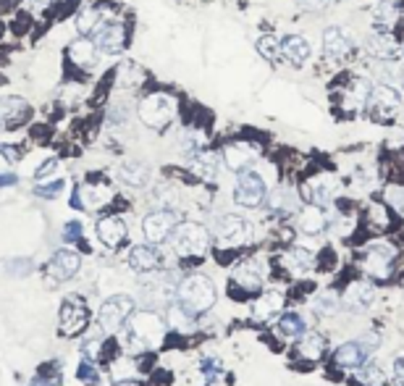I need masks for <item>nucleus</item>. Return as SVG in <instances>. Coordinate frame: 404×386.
Masks as SVG:
<instances>
[{
    "label": "nucleus",
    "instance_id": "0eeeda50",
    "mask_svg": "<svg viewBox=\"0 0 404 386\" xmlns=\"http://www.w3.org/2000/svg\"><path fill=\"white\" fill-rule=\"evenodd\" d=\"M131 313H134V300L129 294H113L111 300H105V305L100 308L97 321H100V326L105 331H119L129 321Z\"/></svg>",
    "mask_w": 404,
    "mask_h": 386
},
{
    "label": "nucleus",
    "instance_id": "393cba45",
    "mask_svg": "<svg viewBox=\"0 0 404 386\" xmlns=\"http://www.w3.org/2000/svg\"><path fill=\"white\" fill-rule=\"evenodd\" d=\"M0 105H3V119H6V124H9L11 129L29 119V103L21 100V97H3Z\"/></svg>",
    "mask_w": 404,
    "mask_h": 386
},
{
    "label": "nucleus",
    "instance_id": "72a5a7b5",
    "mask_svg": "<svg viewBox=\"0 0 404 386\" xmlns=\"http://www.w3.org/2000/svg\"><path fill=\"white\" fill-rule=\"evenodd\" d=\"M278 334L284 336V339L302 336L305 334V321H302L297 313H286V316H281V321H278Z\"/></svg>",
    "mask_w": 404,
    "mask_h": 386
},
{
    "label": "nucleus",
    "instance_id": "2f4dec72",
    "mask_svg": "<svg viewBox=\"0 0 404 386\" xmlns=\"http://www.w3.org/2000/svg\"><path fill=\"white\" fill-rule=\"evenodd\" d=\"M103 26V11L100 9H87L77 16V29L82 35H97V29Z\"/></svg>",
    "mask_w": 404,
    "mask_h": 386
},
{
    "label": "nucleus",
    "instance_id": "bb28decb",
    "mask_svg": "<svg viewBox=\"0 0 404 386\" xmlns=\"http://www.w3.org/2000/svg\"><path fill=\"white\" fill-rule=\"evenodd\" d=\"M234 282L239 284L241 289H247V292H258L263 286V274H260V268L255 263H241L234 271Z\"/></svg>",
    "mask_w": 404,
    "mask_h": 386
},
{
    "label": "nucleus",
    "instance_id": "c85d7f7f",
    "mask_svg": "<svg viewBox=\"0 0 404 386\" xmlns=\"http://www.w3.org/2000/svg\"><path fill=\"white\" fill-rule=\"evenodd\" d=\"M69 58L82 66V69H89L97 58V48L95 43H89V40H77V43L69 45Z\"/></svg>",
    "mask_w": 404,
    "mask_h": 386
},
{
    "label": "nucleus",
    "instance_id": "412c9836",
    "mask_svg": "<svg viewBox=\"0 0 404 386\" xmlns=\"http://www.w3.org/2000/svg\"><path fill=\"white\" fill-rule=\"evenodd\" d=\"M255 161V150H250L247 145H229L224 150V163L231 171H241V168H250Z\"/></svg>",
    "mask_w": 404,
    "mask_h": 386
},
{
    "label": "nucleus",
    "instance_id": "6ab92c4d",
    "mask_svg": "<svg viewBox=\"0 0 404 386\" xmlns=\"http://www.w3.org/2000/svg\"><path fill=\"white\" fill-rule=\"evenodd\" d=\"M365 355H368V350L362 342H346L334 352V360L342 368H360L365 363Z\"/></svg>",
    "mask_w": 404,
    "mask_h": 386
},
{
    "label": "nucleus",
    "instance_id": "de8ad7c7",
    "mask_svg": "<svg viewBox=\"0 0 404 386\" xmlns=\"http://www.w3.org/2000/svg\"><path fill=\"white\" fill-rule=\"evenodd\" d=\"M394 381L399 386H404V358H399V360L394 363Z\"/></svg>",
    "mask_w": 404,
    "mask_h": 386
},
{
    "label": "nucleus",
    "instance_id": "09e8293b",
    "mask_svg": "<svg viewBox=\"0 0 404 386\" xmlns=\"http://www.w3.org/2000/svg\"><path fill=\"white\" fill-rule=\"evenodd\" d=\"M97 352H100V344H97V342H87V344H84L87 360H92V358H97Z\"/></svg>",
    "mask_w": 404,
    "mask_h": 386
},
{
    "label": "nucleus",
    "instance_id": "f3484780",
    "mask_svg": "<svg viewBox=\"0 0 404 386\" xmlns=\"http://www.w3.org/2000/svg\"><path fill=\"white\" fill-rule=\"evenodd\" d=\"M281 55H284L289 63H294V66H302V63H307L310 55H312L310 40H305L302 35L284 37V40H281Z\"/></svg>",
    "mask_w": 404,
    "mask_h": 386
},
{
    "label": "nucleus",
    "instance_id": "2eb2a0df",
    "mask_svg": "<svg viewBox=\"0 0 404 386\" xmlns=\"http://www.w3.org/2000/svg\"><path fill=\"white\" fill-rule=\"evenodd\" d=\"M129 266L137 274H150V271H158V268L163 266V255L155 247H150V245H137L129 252Z\"/></svg>",
    "mask_w": 404,
    "mask_h": 386
},
{
    "label": "nucleus",
    "instance_id": "e433bc0d",
    "mask_svg": "<svg viewBox=\"0 0 404 386\" xmlns=\"http://www.w3.org/2000/svg\"><path fill=\"white\" fill-rule=\"evenodd\" d=\"M357 376H360L362 384H368V386H383L386 384V376H383V370H381L376 363H362Z\"/></svg>",
    "mask_w": 404,
    "mask_h": 386
},
{
    "label": "nucleus",
    "instance_id": "aec40b11",
    "mask_svg": "<svg viewBox=\"0 0 404 386\" xmlns=\"http://www.w3.org/2000/svg\"><path fill=\"white\" fill-rule=\"evenodd\" d=\"M284 308H286L284 294L275 292V289H268V292L255 302V318H258V321H271V318H275Z\"/></svg>",
    "mask_w": 404,
    "mask_h": 386
},
{
    "label": "nucleus",
    "instance_id": "f03ea898",
    "mask_svg": "<svg viewBox=\"0 0 404 386\" xmlns=\"http://www.w3.org/2000/svg\"><path fill=\"white\" fill-rule=\"evenodd\" d=\"M126 328H129V339L134 347L139 350H155L160 347L165 336V321L155 310H139V313H131L129 321H126Z\"/></svg>",
    "mask_w": 404,
    "mask_h": 386
},
{
    "label": "nucleus",
    "instance_id": "c756f323",
    "mask_svg": "<svg viewBox=\"0 0 404 386\" xmlns=\"http://www.w3.org/2000/svg\"><path fill=\"white\" fill-rule=\"evenodd\" d=\"M373 297H376L373 286H370V284L357 282V284H352V286L346 289L344 302L349 305V308H354V310H365V308L370 305V302H373Z\"/></svg>",
    "mask_w": 404,
    "mask_h": 386
},
{
    "label": "nucleus",
    "instance_id": "cd10ccee",
    "mask_svg": "<svg viewBox=\"0 0 404 386\" xmlns=\"http://www.w3.org/2000/svg\"><path fill=\"white\" fill-rule=\"evenodd\" d=\"M297 350H300V355L302 358H307V360H320L323 352H326V339L320 334H315V331H307V334L300 336Z\"/></svg>",
    "mask_w": 404,
    "mask_h": 386
},
{
    "label": "nucleus",
    "instance_id": "f8f14e48",
    "mask_svg": "<svg viewBox=\"0 0 404 386\" xmlns=\"http://www.w3.org/2000/svg\"><path fill=\"white\" fill-rule=\"evenodd\" d=\"M95 45H97V50L105 53V55H116V53L126 45V29H124V24H119V21L103 24L97 29Z\"/></svg>",
    "mask_w": 404,
    "mask_h": 386
},
{
    "label": "nucleus",
    "instance_id": "c03bdc74",
    "mask_svg": "<svg viewBox=\"0 0 404 386\" xmlns=\"http://www.w3.org/2000/svg\"><path fill=\"white\" fill-rule=\"evenodd\" d=\"M0 155H3L9 163H16L18 158H21V153H18L16 147H9V145H0Z\"/></svg>",
    "mask_w": 404,
    "mask_h": 386
},
{
    "label": "nucleus",
    "instance_id": "3c124183",
    "mask_svg": "<svg viewBox=\"0 0 404 386\" xmlns=\"http://www.w3.org/2000/svg\"><path fill=\"white\" fill-rule=\"evenodd\" d=\"M0 32H3V26H0Z\"/></svg>",
    "mask_w": 404,
    "mask_h": 386
},
{
    "label": "nucleus",
    "instance_id": "1a4fd4ad",
    "mask_svg": "<svg viewBox=\"0 0 404 386\" xmlns=\"http://www.w3.org/2000/svg\"><path fill=\"white\" fill-rule=\"evenodd\" d=\"M368 108L373 116L378 119H391L399 108H402V95L396 92L394 85H378L370 90Z\"/></svg>",
    "mask_w": 404,
    "mask_h": 386
},
{
    "label": "nucleus",
    "instance_id": "423d86ee",
    "mask_svg": "<svg viewBox=\"0 0 404 386\" xmlns=\"http://www.w3.org/2000/svg\"><path fill=\"white\" fill-rule=\"evenodd\" d=\"M215 237L221 242V247H239L244 242H250L252 237V223L241 215H221L218 226H215Z\"/></svg>",
    "mask_w": 404,
    "mask_h": 386
},
{
    "label": "nucleus",
    "instance_id": "4c0bfd02",
    "mask_svg": "<svg viewBox=\"0 0 404 386\" xmlns=\"http://www.w3.org/2000/svg\"><path fill=\"white\" fill-rule=\"evenodd\" d=\"M192 321H195V316H192V313H187V310L181 308L179 302H176V305H171V310H168V321H165V323H168V326H173V328H184V331H187V328H192Z\"/></svg>",
    "mask_w": 404,
    "mask_h": 386
},
{
    "label": "nucleus",
    "instance_id": "a211bd4d",
    "mask_svg": "<svg viewBox=\"0 0 404 386\" xmlns=\"http://www.w3.org/2000/svg\"><path fill=\"white\" fill-rule=\"evenodd\" d=\"M326 226H328V215H326V210H323V205L310 203V205L300 213V229L305 234H310V237L326 232Z\"/></svg>",
    "mask_w": 404,
    "mask_h": 386
},
{
    "label": "nucleus",
    "instance_id": "4468645a",
    "mask_svg": "<svg viewBox=\"0 0 404 386\" xmlns=\"http://www.w3.org/2000/svg\"><path fill=\"white\" fill-rule=\"evenodd\" d=\"M323 50H326L328 58H334V60L346 58V55L352 53V37L346 35L344 29L331 26V29L323 32Z\"/></svg>",
    "mask_w": 404,
    "mask_h": 386
},
{
    "label": "nucleus",
    "instance_id": "39448f33",
    "mask_svg": "<svg viewBox=\"0 0 404 386\" xmlns=\"http://www.w3.org/2000/svg\"><path fill=\"white\" fill-rule=\"evenodd\" d=\"M173 111H176V105H173L171 97L163 92H155L142 100V105H139V119L150 129H163L171 124Z\"/></svg>",
    "mask_w": 404,
    "mask_h": 386
},
{
    "label": "nucleus",
    "instance_id": "9b49d317",
    "mask_svg": "<svg viewBox=\"0 0 404 386\" xmlns=\"http://www.w3.org/2000/svg\"><path fill=\"white\" fill-rule=\"evenodd\" d=\"M391 263H394V250L388 247V245H383V242H378V245H373V247L368 250V257H365V271H368L373 279L383 282V279H388L391 271H394Z\"/></svg>",
    "mask_w": 404,
    "mask_h": 386
},
{
    "label": "nucleus",
    "instance_id": "ddd939ff",
    "mask_svg": "<svg viewBox=\"0 0 404 386\" xmlns=\"http://www.w3.org/2000/svg\"><path fill=\"white\" fill-rule=\"evenodd\" d=\"M79 266H82V257L77 252H71V250H58L50 260V276L55 282H69L71 276H77Z\"/></svg>",
    "mask_w": 404,
    "mask_h": 386
},
{
    "label": "nucleus",
    "instance_id": "79ce46f5",
    "mask_svg": "<svg viewBox=\"0 0 404 386\" xmlns=\"http://www.w3.org/2000/svg\"><path fill=\"white\" fill-rule=\"evenodd\" d=\"M300 3L302 11H307V14H318L328 6V0H297Z\"/></svg>",
    "mask_w": 404,
    "mask_h": 386
},
{
    "label": "nucleus",
    "instance_id": "4be33fe9",
    "mask_svg": "<svg viewBox=\"0 0 404 386\" xmlns=\"http://www.w3.org/2000/svg\"><path fill=\"white\" fill-rule=\"evenodd\" d=\"M119 179L129 187H145L150 181V168L139 161H126V163L119 166Z\"/></svg>",
    "mask_w": 404,
    "mask_h": 386
},
{
    "label": "nucleus",
    "instance_id": "a18cd8bd",
    "mask_svg": "<svg viewBox=\"0 0 404 386\" xmlns=\"http://www.w3.org/2000/svg\"><path fill=\"white\" fill-rule=\"evenodd\" d=\"M55 168H58V161H48V163H43L40 168H37L35 176H37V179H45V176H50Z\"/></svg>",
    "mask_w": 404,
    "mask_h": 386
},
{
    "label": "nucleus",
    "instance_id": "5701e85b",
    "mask_svg": "<svg viewBox=\"0 0 404 386\" xmlns=\"http://www.w3.org/2000/svg\"><path fill=\"white\" fill-rule=\"evenodd\" d=\"M334 187L336 181L331 176H320V179H312L305 187V195L310 198V203H315V205H328V200L334 198Z\"/></svg>",
    "mask_w": 404,
    "mask_h": 386
},
{
    "label": "nucleus",
    "instance_id": "20e7f679",
    "mask_svg": "<svg viewBox=\"0 0 404 386\" xmlns=\"http://www.w3.org/2000/svg\"><path fill=\"white\" fill-rule=\"evenodd\" d=\"M266 181L258 171L252 168H241L236 171V189H234V200L241 208H258L266 200Z\"/></svg>",
    "mask_w": 404,
    "mask_h": 386
},
{
    "label": "nucleus",
    "instance_id": "c9c22d12",
    "mask_svg": "<svg viewBox=\"0 0 404 386\" xmlns=\"http://www.w3.org/2000/svg\"><path fill=\"white\" fill-rule=\"evenodd\" d=\"M373 21H376V29H378V32H388L396 21L394 3H381L378 9H376V18H373Z\"/></svg>",
    "mask_w": 404,
    "mask_h": 386
},
{
    "label": "nucleus",
    "instance_id": "a878e982",
    "mask_svg": "<svg viewBox=\"0 0 404 386\" xmlns=\"http://www.w3.org/2000/svg\"><path fill=\"white\" fill-rule=\"evenodd\" d=\"M266 205L271 213L289 215L297 210V198H294V192H289V189H275V192L266 195Z\"/></svg>",
    "mask_w": 404,
    "mask_h": 386
},
{
    "label": "nucleus",
    "instance_id": "37998d69",
    "mask_svg": "<svg viewBox=\"0 0 404 386\" xmlns=\"http://www.w3.org/2000/svg\"><path fill=\"white\" fill-rule=\"evenodd\" d=\"M79 237H82V223H79V221L66 223V229H63V240L74 242V240H79Z\"/></svg>",
    "mask_w": 404,
    "mask_h": 386
},
{
    "label": "nucleus",
    "instance_id": "9d476101",
    "mask_svg": "<svg viewBox=\"0 0 404 386\" xmlns=\"http://www.w3.org/2000/svg\"><path fill=\"white\" fill-rule=\"evenodd\" d=\"M87 321H89V313H87L84 302L77 300V297H69L60 308V331L66 336L82 334L87 328Z\"/></svg>",
    "mask_w": 404,
    "mask_h": 386
},
{
    "label": "nucleus",
    "instance_id": "ea45409f",
    "mask_svg": "<svg viewBox=\"0 0 404 386\" xmlns=\"http://www.w3.org/2000/svg\"><path fill=\"white\" fill-rule=\"evenodd\" d=\"M77 376L84 381L87 386H97L100 384V376H97V370L89 365V360H84L82 365H79V370H77Z\"/></svg>",
    "mask_w": 404,
    "mask_h": 386
},
{
    "label": "nucleus",
    "instance_id": "49530a36",
    "mask_svg": "<svg viewBox=\"0 0 404 386\" xmlns=\"http://www.w3.org/2000/svg\"><path fill=\"white\" fill-rule=\"evenodd\" d=\"M218 370H221V365H218L215 360H205V363H202V373H205L207 378L218 376Z\"/></svg>",
    "mask_w": 404,
    "mask_h": 386
},
{
    "label": "nucleus",
    "instance_id": "a19ab883",
    "mask_svg": "<svg viewBox=\"0 0 404 386\" xmlns=\"http://www.w3.org/2000/svg\"><path fill=\"white\" fill-rule=\"evenodd\" d=\"M60 189H63V181L55 179V181H50V184H37L35 195H40V198H58Z\"/></svg>",
    "mask_w": 404,
    "mask_h": 386
},
{
    "label": "nucleus",
    "instance_id": "58836bf2",
    "mask_svg": "<svg viewBox=\"0 0 404 386\" xmlns=\"http://www.w3.org/2000/svg\"><path fill=\"white\" fill-rule=\"evenodd\" d=\"M258 50L263 58H268L271 63H273L275 58H278V53H281V45H275L273 37H260V43H258Z\"/></svg>",
    "mask_w": 404,
    "mask_h": 386
},
{
    "label": "nucleus",
    "instance_id": "f704fd0d",
    "mask_svg": "<svg viewBox=\"0 0 404 386\" xmlns=\"http://www.w3.org/2000/svg\"><path fill=\"white\" fill-rule=\"evenodd\" d=\"M310 263H312V255H310L307 250L294 247V250H289V252L284 255V266L289 268V271H294V274H302V271H307Z\"/></svg>",
    "mask_w": 404,
    "mask_h": 386
},
{
    "label": "nucleus",
    "instance_id": "8fccbe9b",
    "mask_svg": "<svg viewBox=\"0 0 404 386\" xmlns=\"http://www.w3.org/2000/svg\"><path fill=\"white\" fill-rule=\"evenodd\" d=\"M116 386H142V384H137V381H119Z\"/></svg>",
    "mask_w": 404,
    "mask_h": 386
},
{
    "label": "nucleus",
    "instance_id": "473e14b6",
    "mask_svg": "<svg viewBox=\"0 0 404 386\" xmlns=\"http://www.w3.org/2000/svg\"><path fill=\"white\" fill-rule=\"evenodd\" d=\"M192 171L202 176V179H215L218 173V158L213 153H200L195 161H192Z\"/></svg>",
    "mask_w": 404,
    "mask_h": 386
},
{
    "label": "nucleus",
    "instance_id": "7ed1b4c3",
    "mask_svg": "<svg viewBox=\"0 0 404 386\" xmlns=\"http://www.w3.org/2000/svg\"><path fill=\"white\" fill-rule=\"evenodd\" d=\"M173 234H176V237H173L176 252H179L181 257L205 255L207 245H210V234H207V229L202 223H179Z\"/></svg>",
    "mask_w": 404,
    "mask_h": 386
},
{
    "label": "nucleus",
    "instance_id": "f257e3e1",
    "mask_svg": "<svg viewBox=\"0 0 404 386\" xmlns=\"http://www.w3.org/2000/svg\"><path fill=\"white\" fill-rule=\"evenodd\" d=\"M176 300L187 313L200 316L215 305V284L205 274H192L179 284L176 289Z\"/></svg>",
    "mask_w": 404,
    "mask_h": 386
},
{
    "label": "nucleus",
    "instance_id": "b1692460",
    "mask_svg": "<svg viewBox=\"0 0 404 386\" xmlns=\"http://www.w3.org/2000/svg\"><path fill=\"white\" fill-rule=\"evenodd\" d=\"M368 53L370 58H394L399 48H396L394 37L388 35V32H376L373 37H368Z\"/></svg>",
    "mask_w": 404,
    "mask_h": 386
},
{
    "label": "nucleus",
    "instance_id": "dca6fc26",
    "mask_svg": "<svg viewBox=\"0 0 404 386\" xmlns=\"http://www.w3.org/2000/svg\"><path fill=\"white\" fill-rule=\"evenodd\" d=\"M95 232H97V240L103 242V245L119 247L121 242L126 240V223H124V218H119V215H108L103 221H97Z\"/></svg>",
    "mask_w": 404,
    "mask_h": 386
},
{
    "label": "nucleus",
    "instance_id": "7c9ffc66",
    "mask_svg": "<svg viewBox=\"0 0 404 386\" xmlns=\"http://www.w3.org/2000/svg\"><path fill=\"white\" fill-rule=\"evenodd\" d=\"M376 60H378V63H376L373 74H376V79H381V85H399L404 79L402 66L391 63V58H376Z\"/></svg>",
    "mask_w": 404,
    "mask_h": 386
},
{
    "label": "nucleus",
    "instance_id": "6e6552de",
    "mask_svg": "<svg viewBox=\"0 0 404 386\" xmlns=\"http://www.w3.org/2000/svg\"><path fill=\"white\" fill-rule=\"evenodd\" d=\"M176 226H179V215L173 213V210H155V213L145 215L142 232H145L147 242L160 245V242H165L176 232Z\"/></svg>",
    "mask_w": 404,
    "mask_h": 386
}]
</instances>
